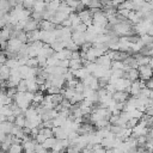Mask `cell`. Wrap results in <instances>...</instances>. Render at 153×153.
Returning a JSON list of instances; mask_svg holds the SVG:
<instances>
[{"label":"cell","instance_id":"cell-1","mask_svg":"<svg viewBox=\"0 0 153 153\" xmlns=\"http://www.w3.org/2000/svg\"><path fill=\"white\" fill-rule=\"evenodd\" d=\"M128 98H129V93L126 91H116L111 96V99L116 103H124V102H127Z\"/></svg>","mask_w":153,"mask_h":153},{"label":"cell","instance_id":"cell-2","mask_svg":"<svg viewBox=\"0 0 153 153\" xmlns=\"http://www.w3.org/2000/svg\"><path fill=\"white\" fill-rule=\"evenodd\" d=\"M55 142H56V139L53 136V137H49V139H45L44 140V142L42 143V147L44 148V149H51L53 148V146L55 145Z\"/></svg>","mask_w":153,"mask_h":153},{"label":"cell","instance_id":"cell-3","mask_svg":"<svg viewBox=\"0 0 153 153\" xmlns=\"http://www.w3.org/2000/svg\"><path fill=\"white\" fill-rule=\"evenodd\" d=\"M50 48H51L55 53H56V51L59 53V51H61L62 49H65V45H63V43H62L61 41H55L54 43L50 44Z\"/></svg>","mask_w":153,"mask_h":153},{"label":"cell","instance_id":"cell-4","mask_svg":"<svg viewBox=\"0 0 153 153\" xmlns=\"http://www.w3.org/2000/svg\"><path fill=\"white\" fill-rule=\"evenodd\" d=\"M22 151H23L22 145L20 143H16V145H11V147H10L7 153H22Z\"/></svg>","mask_w":153,"mask_h":153}]
</instances>
